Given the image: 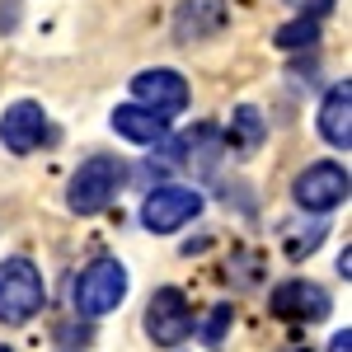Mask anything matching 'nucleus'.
Returning a JSON list of instances; mask_svg holds the SVG:
<instances>
[{
  "mask_svg": "<svg viewBox=\"0 0 352 352\" xmlns=\"http://www.w3.org/2000/svg\"><path fill=\"white\" fill-rule=\"evenodd\" d=\"M47 305L43 272L28 258H5L0 263V324H28Z\"/></svg>",
  "mask_w": 352,
  "mask_h": 352,
  "instance_id": "nucleus-1",
  "label": "nucleus"
},
{
  "mask_svg": "<svg viewBox=\"0 0 352 352\" xmlns=\"http://www.w3.org/2000/svg\"><path fill=\"white\" fill-rule=\"evenodd\" d=\"M122 179H127L122 160H113V155H89V160L71 174V188H66L71 212H76V217H94V212H104L113 197H118Z\"/></svg>",
  "mask_w": 352,
  "mask_h": 352,
  "instance_id": "nucleus-2",
  "label": "nucleus"
},
{
  "mask_svg": "<svg viewBox=\"0 0 352 352\" xmlns=\"http://www.w3.org/2000/svg\"><path fill=\"white\" fill-rule=\"evenodd\" d=\"M122 296H127V268L118 258H99L76 277V310L85 320H99V315L118 310Z\"/></svg>",
  "mask_w": 352,
  "mask_h": 352,
  "instance_id": "nucleus-3",
  "label": "nucleus"
},
{
  "mask_svg": "<svg viewBox=\"0 0 352 352\" xmlns=\"http://www.w3.org/2000/svg\"><path fill=\"white\" fill-rule=\"evenodd\" d=\"M197 212H202V192L197 188L164 184V188L146 192V202H141V226H146L151 235H174V230L188 226Z\"/></svg>",
  "mask_w": 352,
  "mask_h": 352,
  "instance_id": "nucleus-4",
  "label": "nucleus"
},
{
  "mask_svg": "<svg viewBox=\"0 0 352 352\" xmlns=\"http://www.w3.org/2000/svg\"><path fill=\"white\" fill-rule=\"evenodd\" d=\"M348 169L338 160H320L310 164L305 174H296V188H292V197H296V207H305V212H333V207H343L348 202Z\"/></svg>",
  "mask_w": 352,
  "mask_h": 352,
  "instance_id": "nucleus-5",
  "label": "nucleus"
},
{
  "mask_svg": "<svg viewBox=\"0 0 352 352\" xmlns=\"http://www.w3.org/2000/svg\"><path fill=\"white\" fill-rule=\"evenodd\" d=\"M146 333H151V343H160V348H179L192 333V305L179 287H160V292L151 296V305H146Z\"/></svg>",
  "mask_w": 352,
  "mask_h": 352,
  "instance_id": "nucleus-6",
  "label": "nucleus"
},
{
  "mask_svg": "<svg viewBox=\"0 0 352 352\" xmlns=\"http://www.w3.org/2000/svg\"><path fill=\"white\" fill-rule=\"evenodd\" d=\"M132 94L141 109L160 113V118H174V113L188 109V80L169 66H155V71H141L132 80Z\"/></svg>",
  "mask_w": 352,
  "mask_h": 352,
  "instance_id": "nucleus-7",
  "label": "nucleus"
},
{
  "mask_svg": "<svg viewBox=\"0 0 352 352\" xmlns=\"http://www.w3.org/2000/svg\"><path fill=\"white\" fill-rule=\"evenodd\" d=\"M0 141H5V151H14V155L38 151V146L47 141V113H43V104H33V99L10 104L5 118H0Z\"/></svg>",
  "mask_w": 352,
  "mask_h": 352,
  "instance_id": "nucleus-8",
  "label": "nucleus"
},
{
  "mask_svg": "<svg viewBox=\"0 0 352 352\" xmlns=\"http://www.w3.org/2000/svg\"><path fill=\"white\" fill-rule=\"evenodd\" d=\"M272 315L320 324V320L329 315V292L315 287V282H305V277H292V282H282V287L272 292Z\"/></svg>",
  "mask_w": 352,
  "mask_h": 352,
  "instance_id": "nucleus-9",
  "label": "nucleus"
},
{
  "mask_svg": "<svg viewBox=\"0 0 352 352\" xmlns=\"http://www.w3.org/2000/svg\"><path fill=\"white\" fill-rule=\"evenodd\" d=\"M226 24H230L226 0H184L179 14H174V38L179 43H202V38H217Z\"/></svg>",
  "mask_w": 352,
  "mask_h": 352,
  "instance_id": "nucleus-10",
  "label": "nucleus"
},
{
  "mask_svg": "<svg viewBox=\"0 0 352 352\" xmlns=\"http://www.w3.org/2000/svg\"><path fill=\"white\" fill-rule=\"evenodd\" d=\"M320 136H324L329 146H338V151H348L352 146V85H333L324 94V104H320Z\"/></svg>",
  "mask_w": 352,
  "mask_h": 352,
  "instance_id": "nucleus-11",
  "label": "nucleus"
},
{
  "mask_svg": "<svg viewBox=\"0 0 352 352\" xmlns=\"http://www.w3.org/2000/svg\"><path fill=\"white\" fill-rule=\"evenodd\" d=\"M113 132L127 136V141H136V146H155V141H164V118L151 109H141V104H122V109H113Z\"/></svg>",
  "mask_w": 352,
  "mask_h": 352,
  "instance_id": "nucleus-12",
  "label": "nucleus"
},
{
  "mask_svg": "<svg viewBox=\"0 0 352 352\" xmlns=\"http://www.w3.org/2000/svg\"><path fill=\"white\" fill-rule=\"evenodd\" d=\"M315 38H320V19H315V14H310V19L300 14V19H292V24L277 28L272 43H277L282 52H296V47H315Z\"/></svg>",
  "mask_w": 352,
  "mask_h": 352,
  "instance_id": "nucleus-13",
  "label": "nucleus"
},
{
  "mask_svg": "<svg viewBox=\"0 0 352 352\" xmlns=\"http://www.w3.org/2000/svg\"><path fill=\"white\" fill-rule=\"evenodd\" d=\"M235 141H240L244 151H254V146L263 141V122H258V113H254V109L235 113Z\"/></svg>",
  "mask_w": 352,
  "mask_h": 352,
  "instance_id": "nucleus-14",
  "label": "nucleus"
},
{
  "mask_svg": "<svg viewBox=\"0 0 352 352\" xmlns=\"http://www.w3.org/2000/svg\"><path fill=\"white\" fill-rule=\"evenodd\" d=\"M226 324H230V305H217L212 320H207V329H202V338H207V343H226Z\"/></svg>",
  "mask_w": 352,
  "mask_h": 352,
  "instance_id": "nucleus-15",
  "label": "nucleus"
},
{
  "mask_svg": "<svg viewBox=\"0 0 352 352\" xmlns=\"http://www.w3.org/2000/svg\"><path fill=\"white\" fill-rule=\"evenodd\" d=\"M329 352H352V329H338V333L329 338Z\"/></svg>",
  "mask_w": 352,
  "mask_h": 352,
  "instance_id": "nucleus-16",
  "label": "nucleus"
},
{
  "mask_svg": "<svg viewBox=\"0 0 352 352\" xmlns=\"http://www.w3.org/2000/svg\"><path fill=\"white\" fill-rule=\"evenodd\" d=\"M338 272H343V277H352V249H343V258H338Z\"/></svg>",
  "mask_w": 352,
  "mask_h": 352,
  "instance_id": "nucleus-17",
  "label": "nucleus"
}]
</instances>
